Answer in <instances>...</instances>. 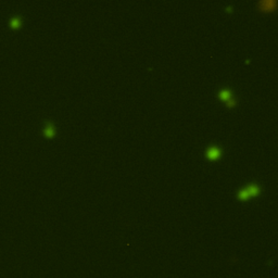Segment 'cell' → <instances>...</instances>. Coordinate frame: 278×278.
<instances>
[{
	"label": "cell",
	"instance_id": "4",
	"mask_svg": "<svg viewBox=\"0 0 278 278\" xmlns=\"http://www.w3.org/2000/svg\"><path fill=\"white\" fill-rule=\"evenodd\" d=\"M44 133H45V135H46L47 137H52V136H54L55 129H54V126H53L52 123H48V124L46 125Z\"/></svg>",
	"mask_w": 278,
	"mask_h": 278
},
{
	"label": "cell",
	"instance_id": "2",
	"mask_svg": "<svg viewBox=\"0 0 278 278\" xmlns=\"http://www.w3.org/2000/svg\"><path fill=\"white\" fill-rule=\"evenodd\" d=\"M246 188H247V190H248L249 195H250V197L251 195H252V197H256V195H260V192H261V189H260V187H259V185L254 184V183L248 185Z\"/></svg>",
	"mask_w": 278,
	"mask_h": 278
},
{
	"label": "cell",
	"instance_id": "3",
	"mask_svg": "<svg viewBox=\"0 0 278 278\" xmlns=\"http://www.w3.org/2000/svg\"><path fill=\"white\" fill-rule=\"evenodd\" d=\"M232 97V94L228 88H224V89L220 90V92H218V98L221 99L222 101L226 102L228 99H230Z\"/></svg>",
	"mask_w": 278,
	"mask_h": 278
},
{
	"label": "cell",
	"instance_id": "6",
	"mask_svg": "<svg viewBox=\"0 0 278 278\" xmlns=\"http://www.w3.org/2000/svg\"><path fill=\"white\" fill-rule=\"evenodd\" d=\"M237 104V99H235L234 97H232L230 99H228L227 101H226V107L228 108H232Z\"/></svg>",
	"mask_w": 278,
	"mask_h": 278
},
{
	"label": "cell",
	"instance_id": "5",
	"mask_svg": "<svg viewBox=\"0 0 278 278\" xmlns=\"http://www.w3.org/2000/svg\"><path fill=\"white\" fill-rule=\"evenodd\" d=\"M237 197H238L239 200L246 201V200H248L249 198H250V195H249V192H248V190H247V188H242V189H240V190L238 191Z\"/></svg>",
	"mask_w": 278,
	"mask_h": 278
},
{
	"label": "cell",
	"instance_id": "1",
	"mask_svg": "<svg viewBox=\"0 0 278 278\" xmlns=\"http://www.w3.org/2000/svg\"><path fill=\"white\" fill-rule=\"evenodd\" d=\"M205 156H207L209 160L211 161H215V160H218V159L222 156V150L220 147L217 146H211L207 149V152H205Z\"/></svg>",
	"mask_w": 278,
	"mask_h": 278
},
{
	"label": "cell",
	"instance_id": "7",
	"mask_svg": "<svg viewBox=\"0 0 278 278\" xmlns=\"http://www.w3.org/2000/svg\"><path fill=\"white\" fill-rule=\"evenodd\" d=\"M20 23H21V20H20V18H12V20H11V24H12V25H13V26H15V27H16V26L20 25Z\"/></svg>",
	"mask_w": 278,
	"mask_h": 278
}]
</instances>
